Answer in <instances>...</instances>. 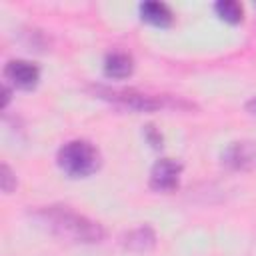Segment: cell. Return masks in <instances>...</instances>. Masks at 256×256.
Instances as JSON below:
<instances>
[{"mask_svg":"<svg viewBox=\"0 0 256 256\" xmlns=\"http://www.w3.org/2000/svg\"><path fill=\"white\" fill-rule=\"evenodd\" d=\"M4 78L18 90H32L40 82V68L28 60H10L4 66Z\"/></svg>","mask_w":256,"mask_h":256,"instance_id":"obj_6","label":"cell"},{"mask_svg":"<svg viewBox=\"0 0 256 256\" xmlns=\"http://www.w3.org/2000/svg\"><path fill=\"white\" fill-rule=\"evenodd\" d=\"M214 10H216V14H218L224 22H228V24H240L242 18H244V8H242V4H238V2H234V0L218 2V4L214 6Z\"/></svg>","mask_w":256,"mask_h":256,"instance_id":"obj_10","label":"cell"},{"mask_svg":"<svg viewBox=\"0 0 256 256\" xmlns=\"http://www.w3.org/2000/svg\"><path fill=\"white\" fill-rule=\"evenodd\" d=\"M146 132H148V140L152 142V146H158V144L162 146V136L154 130V126H148V128H146Z\"/></svg>","mask_w":256,"mask_h":256,"instance_id":"obj_12","label":"cell"},{"mask_svg":"<svg viewBox=\"0 0 256 256\" xmlns=\"http://www.w3.org/2000/svg\"><path fill=\"white\" fill-rule=\"evenodd\" d=\"M140 18L156 28H166L172 24L174 14L164 2H144L140 4Z\"/></svg>","mask_w":256,"mask_h":256,"instance_id":"obj_8","label":"cell"},{"mask_svg":"<svg viewBox=\"0 0 256 256\" xmlns=\"http://www.w3.org/2000/svg\"><path fill=\"white\" fill-rule=\"evenodd\" d=\"M222 164L230 170H256V142L240 140L230 142L222 150Z\"/></svg>","mask_w":256,"mask_h":256,"instance_id":"obj_5","label":"cell"},{"mask_svg":"<svg viewBox=\"0 0 256 256\" xmlns=\"http://www.w3.org/2000/svg\"><path fill=\"white\" fill-rule=\"evenodd\" d=\"M94 94L118 108L134 112H156L162 108H190L184 100H174L170 96H158L142 92L138 88H116V86H94Z\"/></svg>","mask_w":256,"mask_h":256,"instance_id":"obj_2","label":"cell"},{"mask_svg":"<svg viewBox=\"0 0 256 256\" xmlns=\"http://www.w3.org/2000/svg\"><path fill=\"white\" fill-rule=\"evenodd\" d=\"M246 110H248V114L252 118H256V98H252L250 102H246Z\"/></svg>","mask_w":256,"mask_h":256,"instance_id":"obj_13","label":"cell"},{"mask_svg":"<svg viewBox=\"0 0 256 256\" xmlns=\"http://www.w3.org/2000/svg\"><path fill=\"white\" fill-rule=\"evenodd\" d=\"M0 186H2L4 194H10L16 188V176L8 164H2V168H0Z\"/></svg>","mask_w":256,"mask_h":256,"instance_id":"obj_11","label":"cell"},{"mask_svg":"<svg viewBox=\"0 0 256 256\" xmlns=\"http://www.w3.org/2000/svg\"><path fill=\"white\" fill-rule=\"evenodd\" d=\"M134 72V58L126 52H110L104 58V74L112 80H124Z\"/></svg>","mask_w":256,"mask_h":256,"instance_id":"obj_7","label":"cell"},{"mask_svg":"<svg viewBox=\"0 0 256 256\" xmlns=\"http://www.w3.org/2000/svg\"><path fill=\"white\" fill-rule=\"evenodd\" d=\"M182 164L174 158H160L150 170V188L156 192H172L178 188Z\"/></svg>","mask_w":256,"mask_h":256,"instance_id":"obj_4","label":"cell"},{"mask_svg":"<svg viewBox=\"0 0 256 256\" xmlns=\"http://www.w3.org/2000/svg\"><path fill=\"white\" fill-rule=\"evenodd\" d=\"M156 242V234L150 226H140L132 232H128L126 240H124V246L130 248V250H136V252H146L154 246Z\"/></svg>","mask_w":256,"mask_h":256,"instance_id":"obj_9","label":"cell"},{"mask_svg":"<svg viewBox=\"0 0 256 256\" xmlns=\"http://www.w3.org/2000/svg\"><path fill=\"white\" fill-rule=\"evenodd\" d=\"M58 168L70 178H88L102 166L100 150L88 140H70L56 154Z\"/></svg>","mask_w":256,"mask_h":256,"instance_id":"obj_3","label":"cell"},{"mask_svg":"<svg viewBox=\"0 0 256 256\" xmlns=\"http://www.w3.org/2000/svg\"><path fill=\"white\" fill-rule=\"evenodd\" d=\"M32 216L44 230H48L52 236L66 242L96 244V242H102L104 238V228L96 220L68 206H42L34 210Z\"/></svg>","mask_w":256,"mask_h":256,"instance_id":"obj_1","label":"cell"}]
</instances>
